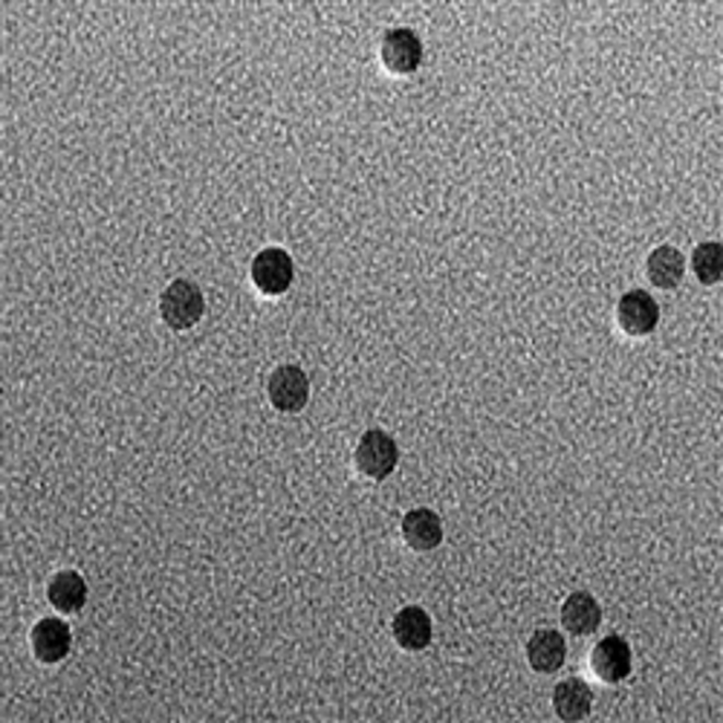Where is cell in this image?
I'll list each match as a JSON object with an SVG mask.
<instances>
[{"mask_svg": "<svg viewBox=\"0 0 723 723\" xmlns=\"http://www.w3.org/2000/svg\"><path fill=\"white\" fill-rule=\"evenodd\" d=\"M293 275H296L293 258L278 247L261 249L252 261V284L263 296H284L293 284Z\"/></svg>", "mask_w": 723, "mask_h": 723, "instance_id": "4", "label": "cell"}, {"mask_svg": "<svg viewBox=\"0 0 723 723\" xmlns=\"http://www.w3.org/2000/svg\"><path fill=\"white\" fill-rule=\"evenodd\" d=\"M568 660V642L559 631L553 628H542L535 631L526 642V663L533 666V672L538 674H553L559 672Z\"/></svg>", "mask_w": 723, "mask_h": 723, "instance_id": "8", "label": "cell"}, {"mask_svg": "<svg viewBox=\"0 0 723 723\" xmlns=\"http://www.w3.org/2000/svg\"><path fill=\"white\" fill-rule=\"evenodd\" d=\"M602 623V608L600 602L593 600L588 591H576L570 593L565 605H561V625L565 631H570L573 637H588L600 628Z\"/></svg>", "mask_w": 723, "mask_h": 723, "instance_id": "10", "label": "cell"}, {"mask_svg": "<svg viewBox=\"0 0 723 723\" xmlns=\"http://www.w3.org/2000/svg\"><path fill=\"white\" fill-rule=\"evenodd\" d=\"M691 270L698 275L700 284H718L723 275V247L709 240V244H700L691 256Z\"/></svg>", "mask_w": 723, "mask_h": 723, "instance_id": "16", "label": "cell"}, {"mask_svg": "<svg viewBox=\"0 0 723 723\" xmlns=\"http://www.w3.org/2000/svg\"><path fill=\"white\" fill-rule=\"evenodd\" d=\"M266 394L270 403L284 414L301 412L310 400V379L298 365H281L272 370L270 382H266Z\"/></svg>", "mask_w": 723, "mask_h": 723, "instance_id": "3", "label": "cell"}, {"mask_svg": "<svg viewBox=\"0 0 723 723\" xmlns=\"http://www.w3.org/2000/svg\"><path fill=\"white\" fill-rule=\"evenodd\" d=\"M206 312L203 289L194 281L177 278L159 296V316L171 330H191Z\"/></svg>", "mask_w": 723, "mask_h": 723, "instance_id": "1", "label": "cell"}, {"mask_svg": "<svg viewBox=\"0 0 723 723\" xmlns=\"http://www.w3.org/2000/svg\"><path fill=\"white\" fill-rule=\"evenodd\" d=\"M617 321L623 333H628V336H649V333H654L660 321L657 301L645 289H631V293H625L619 298Z\"/></svg>", "mask_w": 723, "mask_h": 723, "instance_id": "6", "label": "cell"}, {"mask_svg": "<svg viewBox=\"0 0 723 723\" xmlns=\"http://www.w3.org/2000/svg\"><path fill=\"white\" fill-rule=\"evenodd\" d=\"M379 58H382L388 73L412 75L423 64V42L408 26H396V29H388L386 38H382Z\"/></svg>", "mask_w": 723, "mask_h": 723, "instance_id": "5", "label": "cell"}, {"mask_svg": "<svg viewBox=\"0 0 723 723\" xmlns=\"http://www.w3.org/2000/svg\"><path fill=\"white\" fill-rule=\"evenodd\" d=\"M403 538L405 544L417 553H428L440 547L443 542V524L440 515L431 510H412L403 518Z\"/></svg>", "mask_w": 723, "mask_h": 723, "instance_id": "12", "label": "cell"}, {"mask_svg": "<svg viewBox=\"0 0 723 723\" xmlns=\"http://www.w3.org/2000/svg\"><path fill=\"white\" fill-rule=\"evenodd\" d=\"M29 640H33L35 657L42 660V663H47V666H52V663H61V660L70 654V642H73V637H70L67 623L47 617L35 625Z\"/></svg>", "mask_w": 723, "mask_h": 723, "instance_id": "9", "label": "cell"}, {"mask_svg": "<svg viewBox=\"0 0 723 723\" xmlns=\"http://www.w3.org/2000/svg\"><path fill=\"white\" fill-rule=\"evenodd\" d=\"M591 668L602 683H623L631 674V645L611 633L605 640H600L591 651Z\"/></svg>", "mask_w": 723, "mask_h": 723, "instance_id": "7", "label": "cell"}, {"mask_svg": "<svg viewBox=\"0 0 723 723\" xmlns=\"http://www.w3.org/2000/svg\"><path fill=\"white\" fill-rule=\"evenodd\" d=\"M553 709L561 721H582V718L591 715L593 709V691L591 686L579 677H570V680H561L553 691Z\"/></svg>", "mask_w": 723, "mask_h": 723, "instance_id": "13", "label": "cell"}, {"mask_svg": "<svg viewBox=\"0 0 723 723\" xmlns=\"http://www.w3.org/2000/svg\"><path fill=\"white\" fill-rule=\"evenodd\" d=\"M391 631H394V640L400 649L423 651L431 642V617L423 608H417V605H408V608L396 614Z\"/></svg>", "mask_w": 723, "mask_h": 723, "instance_id": "11", "label": "cell"}, {"mask_svg": "<svg viewBox=\"0 0 723 723\" xmlns=\"http://www.w3.org/2000/svg\"><path fill=\"white\" fill-rule=\"evenodd\" d=\"M356 469L370 481H386L400 463V449H396L394 437L382 431V428H368L356 443Z\"/></svg>", "mask_w": 723, "mask_h": 723, "instance_id": "2", "label": "cell"}, {"mask_svg": "<svg viewBox=\"0 0 723 723\" xmlns=\"http://www.w3.org/2000/svg\"><path fill=\"white\" fill-rule=\"evenodd\" d=\"M645 272H649V281L654 284V287L674 289L683 281V272H686V258L680 256V249L657 247L649 256Z\"/></svg>", "mask_w": 723, "mask_h": 723, "instance_id": "15", "label": "cell"}, {"mask_svg": "<svg viewBox=\"0 0 723 723\" xmlns=\"http://www.w3.org/2000/svg\"><path fill=\"white\" fill-rule=\"evenodd\" d=\"M47 600L61 614H79L87 602V582L75 570H61L47 584Z\"/></svg>", "mask_w": 723, "mask_h": 723, "instance_id": "14", "label": "cell"}]
</instances>
